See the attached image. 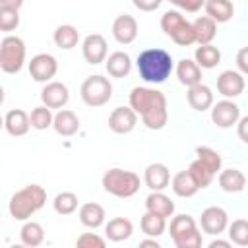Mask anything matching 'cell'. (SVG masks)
<instances>
[{"instance_id": "1", "label": "cell", "mask_w": 248, "mask_h": 248, "mask_svg": "<svg viewBox=\"0 0 248 248\" xmlns=\"http://www.w3.org/2000/svg\"><path fill=\"white\" fill-rule=\"evenodd\" d=\"M130 107L141 116L149 130H163L169 120L167 97L153 87H134L130 91Z\"/></svg>"}, {"instance_id": "2", "label": "cell", "mask_w": 248, "mask_h": 248, "mask_svg": "<svg viewBox=\"0 0 248 248\" xmlns=\"http://www.w3.org/2000/svg\"><path fill=\"white\" fill-rule=\"evenodd\" d=\"M136 68L145 83H163L172 74V58L165 48H145L138 54Z\"/></svg>"}, {"instance_id": "3", "label": "cell", "mask_w": 248, "mask_h": 248, "mask_svg": "<svg viewBox=\"0 0 248 248\" xmlns=\"http://www.w3.org/2000/svg\"><path fill=\"white\" fill-rule=\"evenodd\" d=\"M46 203V190L41 184H27L17 190L8 203V211L16 221H27Z\"/></svg>"}, {"instance_id": "4", "label": "cell", "mask_w": 248, "mask_h": 248, "mask_svg": "<svg viewBox=\"0 0 248 248\" xmlns=\"http://www.w3.org/2000/svg\"><path fill=\"white\" fill-rule=\"evenodd\" d=\"M101 184H103L105 192L114 198H132L140 190V176L132 170L114 167L103 174Z\"/></svg>"}, {"instance_id": "5", "label": "cell", "mask_w": 248, "mask_h": 248, "mask_svg": "<svg viewBox=\"0 0 248 248\" xmlns=\"http://www.w3.org/2000/svg\"><path fill=\"white\" fill-rule=\"evenodd\" d=\"M169 232L176 248H200L202 246V232L198 229V223L188 213L174 215L170 219Z\"/></svg>"}, {"instance_id": "6", "label": "cell", "mask_w": 248, "mask_h": 248, "mask_svg": "<svg viewBox=\"0 0 248 248\" xmlns=\"http://www.w3.org/2000/svg\"><path fill=\"white\" fill-rule=\"evenodd\" d=\"M161 29L178 46H190L192 43H196V35H194L192 23L178 10H167L161 16Z\"/></svg>"}, {"instance_id": "7", "label": "cell", "mask_w": 248, "mask_h": 248, "mask_svg": "<svg viewBox=\"0 0 248 248\" xmlns=\"http://www.w3.org/2000/svg\"><path fill=\"white\" fill-rule=\"evenodd\" d=\"M79 95L87 107H93V108L103 107L112 99V83L105 76H99V74L89 76L83 79L79 87Z\"/></svg>"}, {"instance_id": "8", "label": "cell", "mask_w": 248, "mask_h": 248, "mask_svg": "<svg viewBox=\"0 0 248 248\" xmlns=\"http://www.w3.org/2000/svg\"><path fill=\"white\" fill-rule=\"evenodd\" d=\"M25 64V43L17 35H6L0 43V68L4 74H17Z\"/></svg>"}, {"instance_id": "9", "label": "cell", "mask_w": 248, "mask_h": 248, "mask_svg": "<svg viewBox=\"0 0 248 248\" xmlns=\"http://www.w3.org/2000/svg\"><path fill=\"white\" fill-rule=\"evenodd\" d=\"M27 68H29V76H31L35 81H39V83H48V81H52V78H54L56 72H58V62H56V58H54L52 54H48V52H39V54H35V56L29 60Z\"/></svg>"}, {"instance_id": "10", "label": "cell", "mask_w": 248, "mask_h": 248, "mask_svg": "<svg viewBox=\"0 0 248 248\" xmlns=\"http://www.w3.org/2000/svg\"><path fill=\"white\" fill-rule=\"evenodd\" d=\"M200 227L205 234H211V236H219L221 232L227 231L229 227V215L223 207L219 205H209L202 211L200 215Z\"/></svg>"}, {"instance_id": "11", "label": "cell", "mask_w": 248, "mask_h": 248, "mask_svg": "<svg viewBox=\"0 0 248 248\" xmlns=\"http://www.w3.org/2000/svg\"><path fill=\"white\" fill-rule=\"evenodd\" d=\"M240 120V108L232 99H223L211 107V122L219 128H231Z\"/></svg>"}, {"instance_id": "12", "label": "cell", "mask_w": 248, "mask_h": 248, "mask_svg": "<svg viewBox=\"0 0 248 248\" xmlns=\"http://www.w3.org/2000/svg\"><path fill=\"white\" fill-rule=\"evenodd\" d=\"M107 52H108L107 39L101 33H91L81 43V54H83V58H85L87 64L97 66V64L105 62L107 60Z\"/></svg>"}, {"instance_id": "13", "label": "cell", "mask_w": 248, "mask_h": 248, "mask_svg": "<svg viewBox=\"0 0 248 248\" xmlns=\"http://www.w3.org/2000/svg\"><path fill=\"white\" fill-rule=\"evenodd\" d=\"M244 87H246L244 74H240L238 70H225L217 78V91L225 99H234V97L242 95Z\"/></svg>"}, {"instance_id": "14", "label": "cell", "mask_w": 248, "mask_h": 248, "mask_svg": "<svg viewBox=\"0 0 248 248\" xmlns=\"http://www.w3.org/2000/svg\"><path fill=\"white\" fill-rule=\"evenodd\" d=\"M138 124V112L132 107H116L108 114V128L114 134H130Z\"/></svg>"}, {"instance_id": "15", "label": "cell", "mask_w": 248, "mask_h": 248, "mask_svg": "<svg viewBox=\"0 0 248 248\" xmlns=\"http://www.w3.org/2000/svg\"><path fill=\"white\" fill-rule=\"evenodd\" d=\"M41 101L48 108H64L70 101V89L62 81H48L41 89Z\"/></svg>"}, {"instance_id": "16", "label": "cell", "mask_w": 248, "mask_h": 248, "mask_svg": "<svg viewBox=\"0 0 248 248\" xmlns=\"http://www.w3.org/2000/svg\"><path fill=\"white\" fill-rule=\"evenodd\" d=\"M112 37L120 45H130L138 37V21L130 14H120L112 21Z\"/></svg>"}, {"instance_id": "17", "label": "cell", "mask_w": 248, "mask_h": 248, "mask_svg": "<svg viewBox=\"0 0 248 248\" xmlns=\"http://www.w3.org/2000/svg\"><path fill=\"white\" fill-rule=\"evenodd\" d=\"M143 182L151 192L165 190L170 184V170L165 163H151L145 167L143 172Z\"/></svg>"}, {"instance_id": "18", "label": "cell", "mask_w": 248, "mask_h": 248, "mask_svg": "<svg viewBox=\"0 0 248 248\" xmlns=\"http://www.w3.org/2000/svg\"><path fill=\"white\" fill-rule=\"evenodd\" d=\"M4 128L10 136L14 138H19V136H25L31 128V118L25 110L21 108H12L6 112L4 116Z\"/></svg>"}, {"instance_id": "19", "label": "cell", "mask_w": 248, "mask_h": 248, "mask_svg": "<svg viewBox=\"0 0 248 248\" xmlns=\"http://www.w3.org/2000/svg\"><path fill=\"white\" fill-rule=\"evenodd\" d=\"M186 101H188V105H190L194 110L203 112V110H207V108L213 107V91H211V87H207L205 83H196V85L188 87Z\"/></svg>"}, {"instance_id": "20", "label": "cell", "mask_w": 248, "mask_h": 248, "mask_svg": "<svg viewBox=\"0 0 248 248\" xmlns=\"http://www.w3.org/2000/svg\"><path fill=\"white\" fill-rule=\"evenodd\" d=\"M52 128L58 136H64V138H70L74 134H78L79 130V118L74 110L70 108H60L56 114H54V122H52Z\"/></svg>"}, {"instance_id": "21", "label": "cell", "mask_w": 248, "mask_h": 248, "mask_svg": "<svg viewBox=\"0 0 248 248\" xmlns=\"http://www.w3.org/2000/svg\"><path fill=\"white\" fill-rule=\"evenodd\" d=\"M105 68H107V74L110 78H126L132 72V58L128 52L116 50V52L107 56Z\"/></svg>"}, {"instance_id": "22", "label": "cell", "mask_w": 248, "mask_h": 248, "mask_svg": "<svg viewBox=\"0 0 248 248\" xmlns=\"http://www.w3.org/2000/svg\"><path fill=\"white\" fill-rule=\"evenodd\" d=\"M176 78L182 85L186 87H192L196 83H202V68L196 60H190V58H182L178 60L176 64Z\"/></svg>"}, {"instance_id": "23", "label": "cell", "mask_w": 248, "mask_h": 248, "mask_svg": "<svg viewBox=\"0 0 248 248\" xmlns=\"http://www.w3.org/2000/svg\"><path fill=\"white\" fill-rule=\"evenodd\" d=\"M219 188L227 194H238L246 188V176L238 169H225L219 170Z\"/></svg>"}, {"instance_id": "24", "label": "cell", "mask_w": 248, "mask_h": 248, "mask_svg": "<svg viewBox=\"0 0 248 248\" xmlns=\"http://www.w3.org/2000/svg\"><path fill=\"white\" fill-rule=\"evenodd\" d=\"M145 211H151V213H157V215L169 219L174 213V203L167 194H163V190H157L145 198Z\"/></svg>"}, {"instance_id": "25", "label": "cell", "mask_w": 248, "mask_h": 248, "mask_svg": "<svg viewBox=\"0 0 248 248\" xmlns=\"http://www.w3.org/2000/svg\"><path fill=\"white\" fill-rule=\"evenodd\" d=\"M134 232V225L130 219L126 217H114L110 219L107 225H105V236L110 240V242H122V240H128Z\"/></svg>"}, {"instance_id": "26", "label": "cell", "mask_w": 248, "mask_h": 248, "mask_svg": "<svg viewBox=\"0 0 248 248\" xmlns=\"http://www.w3.org/2000/svg\"><path fill=\"white\" fill-rule=\"evenodd\" d=\"M203 10L215 23H227L234 16V4L231 0H205Z\"/></svg>"}, {"instance_id": "27", "label": "cell", "mask_w": 248, "mask_h": 248, "mask_svg": "<svg viewBox=\"0 0 248 248\" xmlns=\"http://www.w3.org/2000/svg\"><path fill=\"white\" fill-rule=\"evenodd\" d=\"M79 221L83 227L87 229H99L103 223H105V207L95 203V202H87L79 207Z\"/></svg>"}, {"instance_id": "28", "label": "cell", "mask_w": 248, "mask_h": 248, "mask_svg": "<svg viewBox=\"0 0 248 248\" xmlns=\"http://www.w3.org/2000/svg\"><path fill=\"white\" fill-rule=\"evenodd\" d=\"M170 188H172V192H174L178 198H192V196H196L198 190H200V186L196 184V180L192 178V174H190L188 170L176 172V174L172 176V180H170Z\"/></svg>"}, {"instance_id": "29", "label": "cell", "mask_w": 248, "mask_h": 248, "mask_svg": "<svg viewBox=\"0 0 248 248\" xmlns=\"http://www.w3.org/2000/svg\"><path fill=\"white\" fill-rule=\"evenodd\" d=\"M52 39H54V45H56L58 48H62V50H72V48L78 46V43H79V31H78L74 25H70V23H62V25H58V27L54 29Z\"/></svg>"}, {"instance_id": "30", "label": "cell", "mask_w": 248, "mask_h": 248, "mask_svg": "<svg viewBox=\"0 0 248 248\" xmlns=\"http://www.w3.org/2000/svg\"><path fill=\"white\" fill-rule=\"evenodd\" d=\"M192 27H194V35H196L198 45H209L217 35V23L209 16H200L192 23Z\"/></svg>"}, {"instance_id": "31", "label": "cell", "mask_w": 248, "mask_h": 248, "mask_svg": "<svg viewBox=\"0 0 248 248\" xmlns=\"http://www.w3.org/2000/svg\"><path fill=\"white\" fill-rule=\"evenodd\" d=\"M194 60L200 64L202 70H211L221 62V50L217 46L209 45H200L194 52Z\"/></svg>"}, {"instance_id": "32", "label": "cell", "mask_w": 248, "mask_h": 248, "mask_svg": "<svg viewBox=\"0 0 248 248\" xmlns=\"http://www.w3.org/2000/svg\"><path fill=\"white\" fill-rule=\"evenodd\" d=\"M140 227H141V232H143L145 236L157 238V236H161V234L165 232V229H167V219L161 217V215H157V213L145 211V213L141 215V219H140Z\"/></svg>"}, {"instance_id": "33", "label": "cell", "mask_w": 248, "mask_h": 248, "mask_svg": "<svg viewBox=\"0 0 248 248\" xmlns=\"http://www.w3.org/2000/svg\"><path fill=\"white\" fill-rule=\"evenodd\" d=\"M19 238L25 246H31V248L41 246L45 242V229L37 221H25L19 231Z\"/></svg>"}, {"instance_id": "34", "label": "cell", "mask_w": 248, "mask_h": 248, "mask_svg": "<svg viewBox=\"0 0 248 248\" xmlns=\"http://www.w3.org/2000/svg\"><path fill=\"white\" fill-rule=\"evenodd\" d=\"M29 118H31V128H35V130H46V128H50L52 122H54L52 108H48L46 105L35 107V108L31 110Z\"/></svg>"}, {"instance_id": "35", "label": "cell", "mask_w": 248, "mask_h": 248, "mask_svg": "<svg viewBox=\"0 0 248 248\" xmlns=\"http://www.w3.org/2000/svg\"><path fill=\"white\" fill-rule=\"evenodd\" d=\"M188 172L192 174V178L196 180V184L200 186V190H203V188H207L211 182H213V176H215V172H211L200 159H194L192 163H190V167H188Z\"/></svg>"}, {"instance_id": "36", "label": "cell", "mask_w": 248, "mask_h": 248, "mask_svg": "<svg viewBox=\"0 0 248 248\" xmlns=\"http://www.w3.org/2000/svg\"><path fill=\"white\" fill-rule=\"evenodd\" d=\"M52 207L58 215H72L78 209V196L74 192H60L54 196Z\"/></svg>"}, {"instance_id": "37", "label": "cell", "mask_w": 248, "mask_h": 248, "mask_svg": "<svg viewBox=\"0 0 248 248\" xmlns=\"http://www.w3.org/2000/svg\"><path fill=\"white\" fill-rule=\"evenodd\" d=\"M229 240L236 246H248V221L246 219H234L227 227Z\"/></svg>"}, {"instance_id": "38", "label": "cell", "mask_w": 248, "mask_h": 248, "mask_svg": "<svg viewBox=\"0 0 248 248\" xmlns=\"http://www.w3.org/2000/svg\"><path fill=\"white\" fill-rule=\"evenodd\" d=\"M196 159H200L211 172H219L221 170V155L215 151V149H211V147H207V145H200V147H196Z\"/></svg>"}, {"instance_id": "39", "label": "cell", "mask_w": 248, "mask_h": 248, "mask_svg": "<svg viewBox=\"0 0 248 248\" xmlns=\"http://www.w3.org/2000/svg\"><path fill=\"white\" fill-rule=\"evenodd\" d=\"M19 25V10L14 8H2L0 6V29L4 33L14 31Z\"/></svg>"}, {"instance_id": "40", "label": "cell", "mask_w": 248, "mask_h": 248, "mask_svg": "<svg viewBox=\"0 0 248 248\" xmlns=\"http://www.w3.org/2000/svg\"><path fill=\"white\" fill-rule=\"evenodd\" d=\"M76 246H79V248H105L107 240L103 236H99L97 232H83L81 236H78Z\"/></svg>"}, {"instance_id": "41", "label": "cell", "mask_w": 248, "mask_h": 248, "mask_svg": "<svg viewBox=\"0 0 248 248\" xmlns=\"http://www.w3.org/2000/svg\"><path fill=\"white\" fill-rule=\"evenodd\" d=\"M170 4H174L176 8L184 10V12H200L203 6H205V0H170Z\"/></svg>"}, {"instance_id": "42", "label": "cell", "mask_w": 248, "mask_h": 248, "mask_svg": "<svg viewBox=\"0 0 248 248\" xmlns=\"http://www.w3.org/2000/svg\"><path fill=\"white\" fill-rule=\"evenodd\" d=\"M236 68H238L240 74L248 76V46H242L236 52Z\"/></svg>"}, {"instance_id": "43", "label": "cell", "mask_w": 248, "mask_h": 248, "mask_svg": "<svg viewBox=\"0 0 248 248\" xmlns=\"http://www.w3.org/2000/svg\"><path fill=\"white\" fill-rule=\"evenodd\" d=\"M163 0H132V4L140 10V12H155L161 6Z\"/></svg>"}, {"instance_id": "44", "label": "cell", "mask_w": 248, "mask_h": 248, "mask_svg": "<svg viewBox=\"0 0 248 248\" xmlns=\"http://www.w3.org/2000/svg\"><path fill=\"white\" fill-rule=\"evenodd\" d=\"M236 136L240 138L242 143L248 145V116H242V118L236 122Z\"/></svg>"}, {"instance_id": "45", "label": "cell", "mask_w": 248, "mask_h": 248, "mask_svg": "<svg viewBox=\"0 0 248 248\" xmlns=\"http://www.w3.org/2000/svg\"><path fill=\"white\" fill-rule=\"evenodd\" d=\"M0 6L2 8H14V10H19L23 6V0H0Z\"/></svg>"}, {"instance_id": "46", "label": "cell", "mask_w": 248, "mask_h": 248, "mask_svg": "<svg viewBox=\"0 0 248 248\" xmlns=\"http://www.w3.org/2000/svg\"><path fill=\"white\" fill-rule=\"evenodd\" d=\"M232 242L231 240H221V238H215L209 242V248H229Z\"/></svg>"}, {"instance_id": "47", "label": "cell", "mask_w": 248, "mask_h": 248, "mask_svg": "<svg viewBox=\"0 0 248 248\" xmlns=\"http://www.w3.org/2000/svg\"><path fill=\"white\" fill-rule=\"evenodd\" d=\"M140 246H141V248H145V246H151V248H159L161 244H159V242H157L153 236H149V238H145V240H140Z\"/></svg>"}, {"instance_id": "48", "label": "cell", "mask_w": 248, "mask_h": 248, "mask_svg": "<svg viewBox=\"0 0 248 248\" xmlns=\"http://www.w3.org/2000/svg\"><path fill=\"white\" fill-rule=\"evenodd\" d=\"M167 2H170V0H167Z\"/></svg>"}]
</instances>
